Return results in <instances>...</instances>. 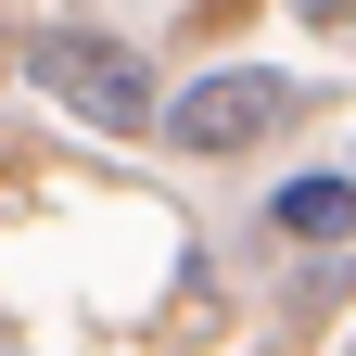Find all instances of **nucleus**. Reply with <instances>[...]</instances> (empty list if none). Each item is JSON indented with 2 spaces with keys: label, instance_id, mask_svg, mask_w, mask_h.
<instances>
[{
  "label": "nucleus",
  "instance_id": "nucleus-2",
  "mask_svg": "<svg viewBox=\"0 0 356 356\" xmlns=\"http://www.w3.org/2000/svg\"><path fill=\"white\" fill-rule=\"evenodd\" d=\"M38 89H51L76 127H153V76H140V51H115V38L51 26L38 38Z\"/></svg>",
  "mask_w": 356,
  "mask_h": 356
},
{
  "label": "nucleus",
  "instance_id": "nucleus-3",
  "mask_svg": "<svg viewBox=\"0 0 356 356\" xmlns=\"http://www.w3.org/2000/svg\"><path fill=\"white\" fill-rule=\"evenodd\" d=\"M267 229H293V242H343V229H356V178H280Z\"/></svg>",
  "mask_w": 356,
  "mask_h": 356
},
{
  "label": "nucleus",
  "instance_id": "nucleus-1",
  "mask_svg": "<svg viewBox=\"0 0 356 356\" xmlns=\"http://www.w3.org/2000/svg\"><path fill=\"white\" fill-rule=\"evenodd\" d=\"M267 127H293V76L280 64H216L178 102H153V140H178V153H242Z\"/></svg>",
  "mask_w": 356,
  "mask_h": 356
}]
</instances>
